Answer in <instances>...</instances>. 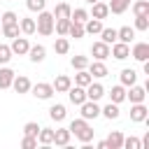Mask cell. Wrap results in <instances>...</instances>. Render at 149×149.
<instances>
[{"instance_id": "cell-1", "label": "cell", "mask_w": 149, "mask_h": 149, "mask_svg": "<svg viewBox=\"0 0 149 149\" xmlns=\"http://www.w3.org/2000/svg\"><path fill=\"white\" fill-rule=\"evenodd\" d=\"M70 133H72L81 144L93 140V128H91V126H88V121H86V119H81V116L70 121Z\"/></svg>"}, {"instance_id": "cell-2", "label": "cell", "mask_w": 149, "mask_h": 149, "mask_svg": "<svg viewBox=\"0 0 149 149\" xmlns=\"http://www.w3.org/2000/svg\"><path fill=\"white\" fill-rule=\"evenodd\" d=\"M35 33H40V35H44V37L54 35V14H51V12H47V9L37 12V21H35Z\"/></svg>"}, {"instance_id": "cell-3", "label": "cell", "mask_w": 149, "mask_h": 149, "mask_svg": "<svg viewBox=\"0 0 149 149\" xmlns=\"http://www.w3.org/2000/svg\"><path fill=\"white\" fill-rule=\"evenodd\" d=\"M79 114H81V119H86V121L98 119V116H100V105H98V100H84V102L79 105Z\"/></svg>"}, {"instance_id": "cell-4", "label": "cell", "mask_w": 149, "mask_h": 149, "mask_svg": "<svg viewBox=\"0 0 149 149\" xmlns=\"http://www.w3.org/2000/svg\"><path fill=\"white\" fill-rule=\"evenodd\" d=\"M30 91H33V95L37 98V100H51L54 98V86L51 84H47V81H37V84H33L30 86Z\"/></svg>"}, {"instance_id": "cell-5", "label": "cell", "mask_w": 149, "mask_h": 149, "mask_svg": "<svg viewBox=\"0 0 149 149\" xmlns=\"http://www.w3.org/2000/svg\"><path fill=\"white\" fill-rule=\"evenodd\" d=\"M147 116H149V109H147L144 102H133L130 105V121L133 123H144Z\"/></svg>"}, {"instance_id": "cell-6", "label": "cell", "mask_w": 149, "mask_h": 149, "mask_svg": "<svg viewBox=\"0 0 149 149\" xmlns=\"http://www.w3.org/2000/svg\"><path fill=\"white\" fill-rule=\"evenodd\" d=\"M109 56H114L116 61H126L128 56H130V44H126V42H114L112 47H109Z\"/></svg>"}, {"instance_id": "cell-7", "label": "cell", "mask_w": 149, "mask_h": 149, "mask_svg": "<svg viewBox=\"0 0 149 149\" xmlns=\"http://www.w3.org/2000/svg\"><path fill=\"white\" fill-rule=\"evenodd\" d=\"M144 98H147V88H144V86H137V84L128 86L126 100H130V105H133V102H144Z\"/></svg>"}, {"instance_id": "cell-8", "label": "cell", "mask_w": 149, "mask_h": 149, "mask_svg": "<svg viewBox=\"0 0 149 149\" xmlns=\"http://www.w3.org/2000/svg\"><path fill=\"white\" fill-rule=\"evenodd\" d=\"M9 49H12V54H16V56H26L28 49H30V42H28V37H21V35H19V37L12 40Z\"/></svg>"}, {"instance_id": "cell-9", "label": "cell", "mask_w": 149, "mask_h": 149, "mask_svg": "<svg viewBox=\"0 0 149 149\" xmlns=\"http://www.w3.org/2000/svg\"><path fill=\"white\" fill-rule=\"evenodd\" d=\"M65 93H68L70 102H72V105H77V107H79V105L86 100V88H84V86H77V84H74V86H70Z\"/></svg>"}, {"instance_id": "cell-10", "label": "cell", "mask_w": 149, "mask_h": 149, "mask_svg": "<svg viewBox=\"0 0 149 149\" xmlns=\"http://www.w3.org/2000/svg\"><path fill=\"white\" fill-rule=\"evenodd\" d=\"M130 56H133L135 61H140V63L149 61V44H147V42H137V44H133Z\"/></svg>"}, {"instance_id": "cell-11", "label": "cell", "mask_w": 149, "mask_h": 149, "mask_svg": "<svg viewBox=\"0 0 149 149\" xmlns=\"http://www.w3.org/2000/svg\"><path fill=\"white\" fill-rule=\"evenodd\" d=\"M86 70L91 72V77H93V79H102V77H107V74H109V70H107L105 61H93V63H88V68H86Z\"/></svg>"}, {"instance_id": "cell-12", "label": "cell", "mask_w": 149, "mask_h": 149, "mask_svg": "<svg viewBox=\"0 0 149 149\" xmlns=\"http://www.w3.org/2000/svg\"><path fill=\"white\" fill-rule=\"evenodd\" d=\"M30 86H33V84H30V79H28L26 74H14V79H12V88H14L19 95H21V93H28Z\"/></svg>"}, {"instance_id": "cell-13", "label": "cell", "mask_w": 149, "mask_h": 149, "mask_svg": "<svg viewBox=\"0 0 149 149\" xmlns=\"http://www.w3.org/2000/svg\"><path fill=\"white\" fill-rule=\"evenodd\" d=\"M91 54H93L95 61H105V58H109V44H105L102 40H100V42H93Z\"/></svg>"}, {"instance_id": "cell-14", "label": "cell", "mask_w": 149, "mask_h": 149, "mask_svg": "<svg viewBox=\"0 0 149 149\" xmlns=\"http://www.w3.org/2000/svg\"><path fill=\"white\" fill-rule=\"evenodd\" d=\"M70 137H72L70 128H56L54 130V144L56 147H68L70 144Z\"/></svg>"}, {"instance_id": "cell-15", "label": "cell", "mask_w": 149, "mask_h": 149, "mask_svg": "<svg viewBox=\"0 0 149 149\" xmlns=\"http://www.w3.org/2000/svg\"><path fill=\"white\" fill-rule=\"evenodd\" d=\"M28 58H30L33 63H42V61L47 58V47H44V44H33V47L28 49Z\"/></svg>"}, {"instance_id": "cell-16", "label": "cell", "mask_w": 149, "mask_h": 149, "mask_svg": "<svg viewBox=\"0 0 149 149\" xmlns=\"http://www.w3.org/2000/svg\"><path fill=\"white\" fill-rule=\"evenodd\" d=\"M102 95H105V88L100 81H91L86 86V100H100Z\"/></svg>"}, {"instance_id": "cell-17", "label": "cell", "mask_w": 149, "mask_h": 149, "mask_svg": "<svg viewBox=\"0 0 149 149\" xmlns=\"http://www.w3.org/2000/svg\"><path fill=\"white\" fill-rule=\"evenodd\" d=\"M100 114H102L105 119H109V121H116V119L121 116V109H119L116 102H107L105 107H100Z\"/></svg>"}, {"instance_id": "cell-18", "label": "cell", "mask_w": 149, "mask_h": 149, "mask_svg": "<svg viewBox=\"0 0 149 149\" xmlns=\"http://www.w3.org/2000/svg\"><path fill=\"white\" fill-rule=\"evenodd\" d=\"M14 70L7 65H0V88H12V79H14Z\"/></svg>"}, {"instance_id": "cell-19", "label": "cell", "mask_w": 149, "mask_h": 149, "mask_svg": "<svg viewBox=\"0 0 149 149\" xmlns=\"http://www.w3.org/2000/svg\"><path fill=\"white\" fill-rule=\"evenodd\" d=\"M51 86H54V91H56V93H65V91L72 86V79H70L68 74H58V77L54 79V84H51Z\"/></svg>"}, {"instance_id": "cell-20", "label": "cell", "mask_w": 149, "mask_h": 149, "mask_svg": "<svg viewBox=\"0 0 149 149\" xmlns=\"http://www.w3.org/2000/svg\"><path fill=\"white\" fill-rule=\"evenodd\" d=\"M88 16L100 19V21H102V19H107V16H109V7H107V2H100V0H98V2H93V12H91Z\"/></svg>"}, {"instance_id": "cell-21", "label": "cell", "mask_w": 149, "mask_h": 149, "mask_svg": "<svg viewBox=\"0 0 149 149\" xmlns=\"http://www.w3.org/2000/svg\"><path fill=\"white\" fill-rule=\"evenodd\" d=\"M100 30H102V21H100V19L88 16V19L84 21V33H88V35H98Z\"/></svg>"}, {"instance_id": "cell-22", "label": "cell", "mask_w": 149, "mask_h": 149, "mask_svg": "<svg viewBox=\"0 0 149 149\" xmlns=\"http://www.w3.org/2000/svg\"><path fill=\"white\" fill-rule=\"evenodd\" d=\"M119 79H121V84L128 88V86H133V84L137 81V72H135L133 68H123V70H121V74H119Z\"/></svg>"}, {"instance_id": "cell-23", "label": "cell", "mask_w": 149, "mask_h": 149, "mask_svg": "<svg viewBox=\"0 0 149 149\" xmlns=\"http://www.w3.org/2000/svg\"><path fill=\"white\" fill-rule=\"evenodd\" d=\"M105 142H107V149H121V144H123V133H121V130H112Z\"/></svg>"}, {"instance_id": "cell-24", "label": "cell", "mask_w": 149, "mask_h": 149, "mask_svg": "<svg viewBox=\"0 0 149 149\" xmlns=\"http://www.w3.org/2000/svg\"><path fill=\"white\" fill-rule=\"evenodd\" d=\"M126 100V86L123 84H116V86H112V91H109V102H123Z\"/></svg>"}, {"instance_id": "cell-25", "label": "cell", "mask_w": 149, "mask_h": 149, "mask_svg": "<svg viewBox=\"0 0 149 149\" xmlns=\"http://www.w3.org/2000/svg\"><path fill=\"white\" fill-rule=\"evenodd\" d=\"M19 28L23 35H35V19H28V16H19Z\"/></svg>"}, {"instance_id": "cell-26", "label": "cell", "mask_w": 149, "mask_h": 149, "mask_svg": "<svg viewBox=\"0 0 149 149\" xmlns=\"http://www.w3.org/2000/svg\"><path fill=\"white\" fill-rule=\"evenodd\" d=\"M133 37H135V28H130V26H123V28H119V30H116V40H119V42L130 44V42H133Z\"/></svg>"}, {"instance_id": "cell-27", "label": "cell", "mask_w": 149, "mask_h": 149, "mask_svg": "<svg viewBox=\"0 0 149 149\" xmlns=\"http://www.w3.org/2000/svg\"><path fill=\"white\" fill-rule=\"evenodd\" d=\"M54 51H56V54H61V56H65V54L70 51V40H68L65 35H58V37H56V42H54Z\"/></svg>"}, {"instance_id": "cell-28", "label": "cell", "mask_w": 149, "mask_h": 149, "mask_svg": "<svg viewBox=\"0 0 149 149\" xmlns=\"http://www.w3.org/2000/svg\"><path fill=\"white\" fill-rule=\"evenodd\" d=\"M109 14H123L130 7V0H109Z\"/></svg>"}, {"instance_id": "cell-29", "label": "cell", "mask_w": 149, "mask_h": 149, "mask_svg": "<svg viewBox=\"0 0 149 149\" xmlns=\"http://www.w3.org/2000/svg\"><path fill=\"white\" fill-rule=\"evenodd\" d=\"M70 12H72V7L68 2H58L51 14H54V19H70Z\"/></svg>"}, {"instance_id": "cell-30", "label": "cell", "mask_w": 149, "mask_h": 149, "mask_svg": "<svg viewBox=\"0 0 149 149\" xmlns=\"http://www.w3.org/2000/svg\"><path fill=\"white\" fill-rule=\"evenodd\" d=\"M49 116H51L54 121H63V119L68 116V112H65V105H61V102L51 105V107H49Z\"/></svg>"}, {"instance_id": "cell-31", "label": "cell", "mask_w": 149, "mask_h": 149, "mask_svg": "<svg viewBox=\"0 0 149 149\" xmlns=\"http://www.w3.org/2000/svg\"><path fill=\"white\" fill-rule=\"evenodd\" d=\"M37 142H40L42 147L54 144V130H51V128H40V133H37Z\"/></svg>"}, {"instance_id": "cell-32", "label": "cell", "mask_w": 149, "mask_h": 149, "mask_svg": "<svg viewBox=\"0 0 149 149\" xmlns=\"http://www.w3.org/2000/svg\"><path fill=\"white\" fill-rule=\"evenodd\" d=\"M91 81H93V77H91L88 70H77V74H74V84H77V86H84V88H86Z\"/></svg>"}, {"instance_id": "cell-33", "label": "cell", "mask_w": 149, "mask_h": 149, "mask_svg": "<svg viewBox=\"0 0 149 149\" xmlns=\"http://www.w3.org/2000/svg\"><path fill=\"white\" fill-rule=\"evenodd\" d=\"M68 35L74 37V40H81L86 33H84V23H77V21H70V28H68Z\"/></svg>"}, {"instance_id": "cell-34", "label": "cell", "mask_w": 149, "mask_h": 149, "mask_svg": "<svg viewBox=\"0 0 149 149\" xmlns=\"http://www.w3.org/2000/svg\"><path fill=\"white\" fill-rule=\"evenodd\" d=\"M98 35H100V40H102L105 44H114V42H116V28H105V26H102V30H100Z\"/></svg>"}, {"instance_id": "cell-35", "label": "cell", "mask_w": 149, "mask_h": 149, "mask_svg": "<svg viewBox=\"0 0 149 149\" xmlns=\"http://www.w3.org/2000/svg\"><path fill=\"white\" fill-rule=\"evenodd\" d=\"M88 63H91V61H88V56H81V54H77V56H72V58H70V65H72L74 70H86V68H88Z\"/></svg>"}, {"instance_id": "cell-36", "label": "cell", "mask_w": 149, "mask_h": 149, "mask_svg": "<svg viewBox=\"0 0 149 149\" xmlns=\"http://www.w3.org/2000/svg\"><path fill=\"white\" fill-rule=\"evenodd\" d=\"M70 28V19H54V33L56 35H68Z\"/></svg>"}, {"instance_id": "cell-37", "label": "cell", "mask_w": 149, "mask_h": 149, "mask_svg": "<svg viewBox=\"0 0 149 149\" xmlns=\"http://www.w3.org/2000/svg\"><path fill=\"white\" fill-rule=\"evenodd\" d=\"M86 19H88V12H86V9H81V7H77V9H72V12H70V21L84 23Z\"/></svg>"}, {"instance_id": "cell-38", "label": "cell", "mask_w": 149, "mask_h": 149, "mask_svg": "<svg viewBox=\"0 0 149 149\" xmlns=\"http://www.w3.org/2000/svg\"><path fill=\"white\" fill-rule=\"evenodd\" d=\"M2 35L5 37H19L21 35V28H19V23H9V26H2Z\"/></svg>"}, {"instance_id": "cell-39", "label": "cell", "mask_w": 149, "mask_h": 149, "mask_svg": "<svg viewBox=\"0 0 149 149\" xmlns=\"http://www.w3.org/2000/svg\"><path fill=\"white\" fill-rule=\"evenodd\" d=\"M135 30H149V14H137L135 16Z\"/></svg>"}, {"instance_id": "cell-40", "label": "cell", "mask_w": 149, "mask_h": 149, "mask_svg": "<svg viewBox=\"0 0 149 149\" xmlns=\"http://www.w3.org/2000/svg\"><path fill=\"white\" fill-rule=\"evenodd\" d=\"M133 14H149V0H137L133 2Z\"/></svg>"}, {"instance_id": "cell-41", "label": "cell", "mask_w": 149, "mask_h": 149, "mask_svg": "<svg viewBox=\"0 0 149 149\" xmlns=\"http://www.w3.org/2000/svg\"><path fill=\"white\" fill-rule=\"evenodd\" d=\"M9 23H19V16L14 12H2L0 14V26H9Z\"/></svg>"}, {"instance_id": "cell-42", "label": "cell", "mask_w": 149, "mask_h": 149, "mask_svg": "<svg viewBox=\"0 0 149 149\" xmlns=\"http://www.w3.org/2000/svg\"><path fill=\"white\" fill-rule=\"evenodd\" d=\"M37 133H40V123H37V121H28V123L23 126V135L37 137Z\"/></svg>"}, {"instance_id": "cell-43", "label": "cell", "mask_w": 149, "mask_h": 149, "mask_svg": "<svg viewBox=\"0 0 149 149\" xmlns=\"http://www.w3.org/2000/svg\"><path fill=\"white\" fill-rule=\"evenodd\" d=\"M12 49L7 47V44H0V65H7L9 61H12Z\"/></svg>"}, {"instance_id": "cell-44", "label": "cell", "mask_w": 149, "mask_h": 149, "mask_svg": "<svg viewBox=\"0 0 149 149\" xmlns=\"http://www.w3.org/2000/svg\"><path fill=\"white\" fill-rule=\"evenodd\" d=\"M121 149H142V144H140V140L137 137H123V144H121Z\"/></svg>"}, {"instance_id": "cell-45", "label": "cell", "mask_w": 149, "mask_h": 149, "mask_svg": "<svg viewBox=\"0 0 149 149\" xmlns=\"http://www.w3.org/2000/svg\"><path fill=\"white\" fill-rule=\"evenodd\" d=\"M26 7L30 12H42L47 7V0H26Z\"/></svg>"}, {"instance_id": "cell-46", "label": "cell", "mask_w": 149, "mask_h": 149, "mask_svg": "<svg viewBox=\"0 0 149 149\" xmlns=\"http://www.w3.org/2000/svg\"><path fill=\"white\" fill-rule=\"evenodd\" d=\"M21 147H23V149H35V147H37V137L23 135V140H21Z\"/></svg>"}, {"instance_id": "cell-47", "label": "cell", "mask_w": 149, "mask_h": 149, "mask_svg": "<svg viewBox=\"0 0 149 149\" xmlns=\"http://www.w3.org/2000/svg\"><path fill=\"white\" fill-rule=\"evenodd\" d=\"M95 147H98V149H107V142H105V140H100V142H98Z\"/></svg>"}, {"instance_id": "cell-48", "label": "cell", "mask_w": 149, "mask_h": 149, "mask_svg": "<svg viewBox=\"0 0 149 149\" xmlns=\"http://www.w3.org/2000/svg\"><path fill=\"white\" fill-rule=\"evenodd\" d=\"M86 2H88V5H93V2H98V0H86Z\"/></svg>"}, {"instance_id": "cell-49", "label": "cell", "mask_w": 149, "mask_h": 149, "mask_svg": "<svg viewBox=\"0 0 149 149\" xmlns=\"http://www.w3.org/2000/svg\"><path fill=\"white\" fill-rule=\"evenodd\" d=\"M0 35H2V26H0Z\"/></svg>"}]
</instances>
